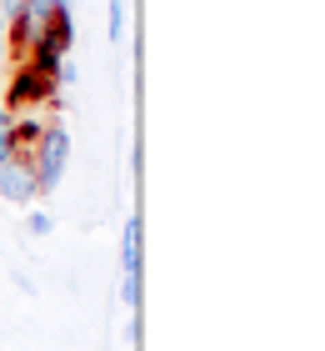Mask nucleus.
<instances>
[{
  "label": "nucleus",
  "instance_id": "1",
  "mask_svg": "<svg viewBox=\"0 0 325 351\" xmlns=\"http://www.w3.org/2000/svg\"><path fill=\"white\" fill-rule=\"evenodd\" d=\"M65 161H70V131H65V125H45V136L36 141V151H30V166H36L40 196H51V191L60 186Z\"/></svg>",
  "mask_w": 325,
  "mask_h": 351
},
{
  "label": "nucleus",
  "instance_id": "2",
  "mask_svg": "<svg viewBox=\"0 0 325 351\" xmlns=\"http://www.w3.org/2000/svg\"><path fill=\"white\" fill-rule=\"evenodd\" d=\"M55 95V75H45V71H36V66H15V75L5 81V110L10 116H21L25 106H36V101H51Z\"/></svg>",
  "mask_w": 325,
  "mask_h": 351
},
{
  "label": "nucleus",
  "instance_id": "3",
  "mask_svg": "<svg viewBox=\"0 0 325 351\" xmlns=\"http://www.w3.org/2000/svg\"><path fill=\"white\" fill-rule=\"evenodd\" d=\"M0 196H5L10 206H30V201L40 196L36 166H30V151H15L10 166H0Z\"/></svg>",
  "mask_w": 325,
  "mask_h": 351
},
{
  "label": "nucleus",
  "instance_id": "4",
  "mask_svg": "<svg viewBox=\"0 0 325 351\" xmlns=\"http://www.w3.org/2000/svg\"><path fill=\"white\" fill-rule=\"evenodd\" d=\"M45 125H51V121H40V116H25V110H21V116H15L10 121V141H15V151H36V141L45 136Z\"/></svg>",
  "mask_w": 325,
  "mask_h": 351
},
{
  "label": "nucleus",
  "instance_id": "5",
  "mask_svg": "<svg viewBox=\"0 0 325 351\" xmlns=\"http://www.w3.org/2000/svg\"><path fill=\"white\" fill-rule=\"evenodd\" d=\"M120 266H125V276H140V221H135V216L125 221V241H120Z\"/></svg>",
  "mask_w": 325,
  "mask_h": 351
},
{
  "label": "nucleus",
  "instance_id": "6",
  "mask_svg": "<svg viewBox=\"0 0 325 351\" xmlns=\"http://www.w3.org/2000/svg\"><path fill=\"white\" fill-rule=\"evenodd\" d=\"M25 15H30V21H51V15H55V0H25Z\"/></svg>",
  "mask_w": 325,
  "mask_h": 351
},
{
  "label": "nucleus",
  "instance_id": "7",
  "mask_svg": "<svg viewBox=\"0 0 325 351\" xmlns=\"http://www.w3.org/2000/svg\"><path fill=\"white\" fill-rule=\"evenodd\" d=\"M25 226H30V236H51V231H55V221L45 216V211H30V221H25Z\"/></svg>",
  "mask_w": 325,
  "mask_h": 351
},
{
  "label": "nucleus",
  "instance_id": "8",
  "mask_svg": "<svg viewBox=\"0 0 325 351\" xmlns=\"http://www.w3.org/2000/svg\"><path fill=\"white\" fill-rule=\"evenodd\" d=\"M120 301H125V306H140V276H125L120 281Z\"/></svg>",
  "mask_w": 325,
  "mask_h": 351
},
{
  "label": "nucleus",
  "instance_id": "9",
  "mask_svg": "<svg viewBox=\"0 0 325 351\" xmlns=\"http://www.w3.org/2000/svg\"><path fill=\"white\" fill-rule=\"evenodd\" d=\"M110 36H125V5H120V0H110Z\"/></svg>",
  "mask_w": 325,
  "mask_h": 351
},
{
  "label": "nucleus",
  "instance_id": "10",
  "mask_svg": "<svg viewBox=\"0 0 325 351\" xmlns=\"http://www.w3.org/2000/svg\"><path fill=\"white\" fill-rule=\"evenodd\" d=\"M10 156H15V141L0 131V166H10Z\"/></svg>",
  "mask_w": 325,
  "mask_h": 351
},
{
  "label": "nucleus",
  "instance_id": "11",
  "mask_svg": "<svg viewBox=\"0 0 325 351\" xmlns=\"http://www.w3.org/2000/svg\"><path fill=\"white\" fill-rule=\"evenodd\" d=\"M0 10H5V15H21V10H25V0H0Z\"/></svg>",
  "mask_w": 325,
  "mask_h": 351
},
{
  "label": "nucleus",
  "instance_id": "12",
  "mask_svg": "<svg viewBox=\"0 0 325 351\" xmlns=\"http://www.w3.org/2000/svg\"><path fill=\"white\" fill-rule=\"evenodd\" d=\"M10 121H15V116H10L5 106H0V131H10Z\"/></svg>",
  "mask_w": 325,
  "mask_h": 351
},
{
  "label": "nucleus",
  "instance_id": "13",
  "mask_svg": "<svg viewBox=\"0 0 325 351\" xmlns=\"http://www.w3.org/2000/svg\"><path fill=\"white\" fill-rule=\"evenodd\" d=\"M0 51H5V10H0Z\"/></svg>",
  "mask_w": 325,
  "mask_h": 351
},
{
  "label": "nucleus",
  "instance_id": "14",
  "mask_svg": "<svg viewBox=\"0 0 325 351\" xmlns=\"http://www.w3.org/2000/svg\"><path fill=\"white\" fill-rule=\"evenodd\" d=\"M0 106H5V75H0Z\"/></svg>",
  "mask_w": 325,
  "mask_h": 351
}]
</instances>
